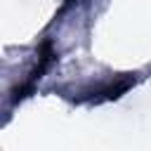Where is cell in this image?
<instances>
[{
	"instance_id": "6da1fadb",
	"label": "cell",
	"mask_w": 151,
	"mask_h": 151,
	"mask_svg": "<svg viewBox=\"0 0 151 151\" xmlns=\"http://www.w3.org/2000/svg\"><path fill=\"white\" fill-rule=\"evenodd\" d=\"M66 2H71V0H66Z\"/></svg>"
}]
</instances>
